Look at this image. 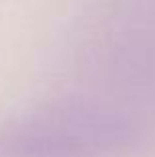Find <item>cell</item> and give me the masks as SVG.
I'll return each instance as SVG.
<instances>
[{"instance_id": "cell-1", "label": "cell", "mask_w": 155, "mask_h": 157, "mask_svg": "<svg viewBox=\"0 0 155 157\" xmlns=\"http://www.w3.org/2000/svg\"><path fill=\"white\" fill-rule=\"evenodd\" d=\"M112 137L109 121L84 105L52 104L24 111L0 127V155L85 157Z\"/></svg>"}]
</instances>
